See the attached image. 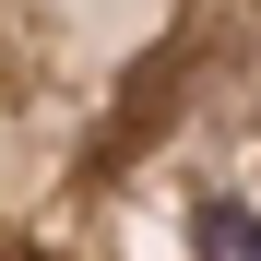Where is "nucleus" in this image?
Segmentation results:
<instances>
[{
	"label": "nucleus",
	"mask_w": 261,
	"mask_h": 261,
	"mask_svg": "<svg viewBox=\"0 0 261 261\" xmlns=\"http://www.w3.org/2000/svg\"><path fill=\"white\" fill-rule=\"evenodd\" d=\"M0 261H261V0H0Z\"/></svg>",
	"instance_id": "obj_1"
}]
</instances>
